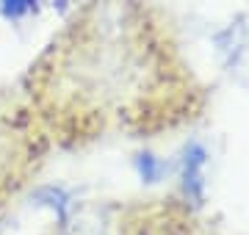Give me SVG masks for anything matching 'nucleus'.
<instances>
[{
	"mask_svg": "<svg viewBox=\"0 0 249 235\" xmlns=\"http://www.w3.org/2000/svg\"><path fill=\"white\" fill-rule=\"evenodd\" d=\"M139 169H142L144 180H155L160 174V169H163V163H155L152 155H142V158H139Z\"/></svg>",
	"mask_w": 249,
	"mask_h": 235,
	"instance_id": "2",
	"label": "nucleus"
},
{
	"mask_svg": "<svg viewBox=\"0 0 249 235\" xmlns=\"http://www.w3.org/2000/svg\"><path fill=\"white\" fill-rule=\"evenodd\" d=\"M202 166H205V150L191 144L186 150V172H183V180H186V194L194 199V202L202 199V188H205Z\"/></svg>",
	"mask_w": 249,
	"mask_h": 235,
	"instance_id": "1",
	"label": "nucleus"
}]
</instances>
